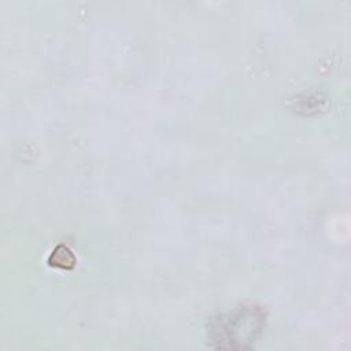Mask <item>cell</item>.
<instances>
[{"instance_id":"6da1fadb","label":"cell","mask_w":351,"mask_h":351,"mask_svg":"<svg viewBox=\"0 0 351 351\" xmlns=\"http://www.w3.org/2000/svg\"><path fill=\"white\" fill-rule=\"evenodd\" d=\"M265 315L259 307H237L217 319L210 337L217 348H245L259 336Z\"/></svg>"},{"instance_id":"7a4b0ae2","label":"cell","mask_w":351,"mask_h":351,"mask_svg":"<svg viewBox=\"0 0 351 351\" xmlns=\"http://www.w3.org/2000/svg\"><path fill=\"white\" fill-rule=\"evenodd\" d=\"M74 262H75V259H74L73 252L64 245H58L49 256V263L56 267H62V269L73 267Z\"/></svg>"}]
</instances>
